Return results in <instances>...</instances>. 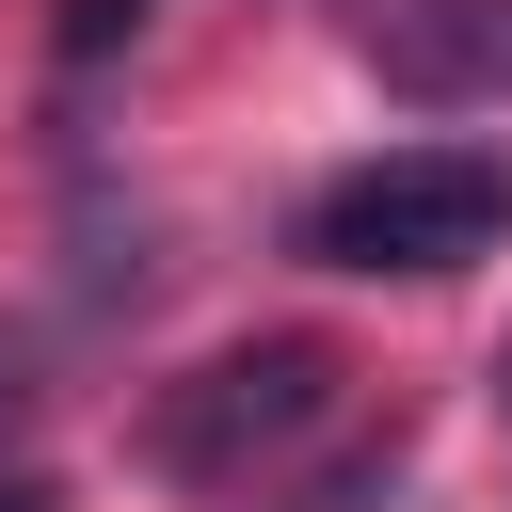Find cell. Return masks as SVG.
Returning <instances> with one entry per match:
<instances>
[{
	"instance_id": "obj_4",
	"label": "cell",
	"mask_w": 512,
	"mask_h": 512,
	"mask_svg": "<svg viewBox=\"0 0 512 512\" xmlns=\"http://www.w3.org/2000/svg\"><path fill=\"white\" fill-rule=\"evenodd\" d=\"M384 496H400V448H368V464H336V480H320V496H288V512H384Z\"/></svg>"
},
{
	"instance_id": "obj_5",
	"label": "cell",
	"mask_w": 512,
	"mask_h": 512,
	"mask_svg": "<svg viewBox=\"0 0 512 512\" xmlns=\"http://www.w3.org/2000/svg\"><path fill=\"white\" fill-rule=\"evenodd\" d=\"M144 16H160V0H80V16H64V64H96V48H128Z\"/></svg>"
},
{
	"instance_id": "obj_1",
	"label": "cell",
	"mask_w": 512,
	"mask_h": 512,
	"mask_svg": "<svg viewBox=\"0 0 512 512\" xmlns=\"http://www.w3.org/2000/svg\"><path fill=\"white\" fill-rule=\"evenodd\" d=\"M288 256L352 272V288H448V272L512 256V144H384L288 208Z\"/></svg>"
},
{
	"instance_id": "obj_3",
	"label": "cell",
	"mask_w": 512,
	"mask_h": 512,
	"mask_svg": "<svg viewBox=\"0 0 512 512\" xmlns=\"http://www.w3.org/2000/svg\"><path fill=\"white\" fill-rule=\"evenodd\" d=\"M368 64L416 112H496L512 96V0H384L368 16Z\"/></svg>"
},
{
	"instance_id": "obj_2",
	"label": "cell",
	"mask_w": 512,
	"mask_h": 512,
	"mask_svg": "<svg viewBox=\"0 0 512 512\" xmlns=\"http://www.w3.org/2000/svg\"><path fill=\"white\" fill-rule=\"evenodd\" d=\"M336 336H240V352H208V368H176L160 400H144V464L176 480V496H240L256 464H288L304 432H336Z\"/></svg>"
},
{
	"instance_id": "obj_6",
	"label": "cell",
	"mask_w": 512,
	"mask_h": 512,
	"mask_svg": "<svg viewBox=\"0 0 512 512\" xmlns=\"http://www.w3.org/2000/svg\"><path fill=\"white\" fill-rule=\"evenodd\" d=\"M0 512H64V496H48V480H0Z\"/></svg>"
}]
</instances>
